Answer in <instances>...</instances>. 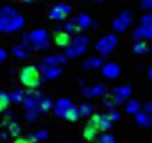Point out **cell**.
Returning a JSON list of instances; mask_svg holds the SVG:
<instances>
[{"label":"cell","mask_w":152,"mask_h":143,"mask_svg":"<svg viewBox=\"0 0 152 143\" xmlns=\"http://www.w3.org/2000/svg\"><path fill=\"white\" fill-rule=\"evenodd\" d=\"M131 23H132V13H131V11H124V13L115 20L113 29H115L116 32H124Z\"/></svg>","instance_id":"obj_7"},{"label":"cell","mask_w":152,"mask_h":143,"mask_svg":"<svg viewBox=\"0 0 152 143\" xmlns=\"http://www.w3.org/2000/svg\"><path fill=\"white\" fill-rule=\"evenodd\" d=\"M97 2H100V0H97Z\"/></svg>","instance_id":"obj_42"},{"label":"cell","mask_w":152,"mask_h":143,"mask_svg":"<svg viewBox=\"0 0 152 143\" xmlns=\"http://www.w3.org/2000/svg\"><path fill=\"white\" fill-rule=\"evenodd\" d=\"M32 138H34V139H45V138H47V131H39V132H36Z\"/></svg>","instance_id":"obj_35"},{"label":"cell","mask_w":152,"mask_h":143,"mask_svg":"<svg viewBox=\"0 0 152 143\" xmlns=\"http://www.w3.org/2000/svg\"><path fill=\"white\" fill-rule=\"evenodd\" d=\"M52 98H47V97H41L39 98V102H38V106H36V109H38V113H41V115H45V113H48L50 109H52Z\"/></svg>","instance_id":"obj_16"},{"label":"cell","mask_w":152,"mask_h":143,"mask_svg":"<svg viewBox=\"0 0 152 143\" xmlns=\"http://www.w3.org/2000/svg\"><path fill=\"white\" fill-rule=\"evenodd\" d=\"M129 95H131V88L129 86H118V88H115L111 91V100H113L115 106H120V104H124L129 98Z\"/></svg>","instance_id":"obj_6"},{"label":"cell","mask_w":152,"mask_h":143,"mask_svg":"<svg viewBox=\"0 0 152 143\" xmlns=\"http://www.w3.org/2000/svg\"><path fill=\"white\" fill-rule=\"evenodd\" d=\"M134 52L136 54H147L148 52V43L147 41H136V45H134Z\"/></svg>","instance_id":"obj_23"},{"label":"cell","mask_w":152,"mask_h":143,"mask_svg":"<svg viewBox=\"0 0 152 143\" xmlns=\"http://www.w3.org/2000/svg\"><path fill=\"white\" fill-rule=\"evenodd\" d=\"M70 106H73V104H72V100H68V98H61V100H57V104L54 106V113H56L59 118H63L64 111H66Z\"/></svg>","instance_id":"obj_14"},{"label":"cell","mask_w":152,"mask_h":143,"mask_svg":"<svg viewBox=\"0 0 152 143\" xmlns=\"http://www.w3.org/2000/svg\"><path fill=\"white\" fill-rule=\"evenodd\" d=\"M90 122L97 127V131H109L111 129V125H113V122L107 118V115H99V113H91L90 115Z\"/></svg>","instance_id":"obj_5"},{"label":"cell","mask_w":152,"mask_h":143,"mask_svg":"<svg viewBox=\"0 0 152 143\" xmlns=\"http://www.w3.org/2000/svg\"><path fill=\"white\" fill-rule=\"evenodd\" d=\"M134 116H136V123L138 125H141V127H148L150 123H152V118H150V113H134Z\"/></svg>","instance_id":"obj_17"},{"label":"cell","mask_w":152,"mask_h":143,"mask_svg":"<svg viewBox=\"0 0 152 143\" xmlns=\"http://www.w3.org/2000/svg\"><path fill=\"white\" fill-rule=\"evenodd\" d=\"M29 39H31V45H34V48H38V50H41V48H47L48 45V36H47V32L43 31V29H36L31 36H29Z\"/></svg>","instance_id":"obj_4"},{"label":"cell","mask_w":152,"mask_h":143,"mask_svg":"<svg viewBox=\"0 0 152 143\" xmlns=\"http://www.w3.org/2000/svg\"><path fill=\"white\" fill-rule=\"evenodd\" d=\"M83 134H84V138H86L88 141H91V139H95V138H97L99 131H97V127H95L91 122H88V125L84 127V132H83Z\"/></svg>","instance_id":"obj_19"},{"label":"cell","mask_w":152,"mask_h":143,"mask_svg":"<svg viewBox=\"0 0 152 143\" xmlns=\"http://www.w3.org/2000/svg\"><path fill=\"white\" fill-rule=\"evenodd\" d=\"M39 74H43L45 79H56L59 74H61V68L59 66H41L39 68Z\"/></svg>","instance_id":"obj_13"},{"label":"cell","mask_w":152,"mask_h":143,"mask_svg":"<svg viewBox=\"0 0 152 143\" xmlns=\"http://www.w3.org/2000/svg\"><path fill=\"white\" fill-rule=\"evenodd\" d=\"M102 64V59H99V57H91V59H88L86 63H84V68L88 70V68H97V66H100Z\"/></svg>","instance_id":"obj_28"},{"label":"cell","mask_w":152,"mask_h":143,"mask_svg":"<svg viewBox=\"0 0 152 143\" xmlns=\"http://www.w3.org/2000/svg\"><path fill=\"white\" fill-rule=\"evenodd\" d=\"M107 118H109L111 122H116V120L120 118V113H116V111H113V109H109V113H107Z\"/></svg>","instance_id":"obj_34"},{"label":"cell","mask_w":152,"mask_h":143,"mask_svg":"<svg viewBox=\"0 0 152 143\" xmlns=\"http://www.w3.org/2000/svg\"><path fill=\"white\" fill-rule=\"evenodd\" d=\"M36 139L32 138V136H20L18 134V138H16V141L15 143H34Z\"/></svg>","instance_id":"obj_31"},{"label":"cell","mask_w":152,"mask_h":143,"mask_svg":"<svg viewBox=\"0 0 152 143\" xmlns=\"http://www.w3.org/2000/svg\"><path fill=\"white\" fill-rule=\"evenodd\" d=\"M102 74L107 77V79H116L120 75V66L116 63H109V64H104L102 68Z\"/></svg>","instance_id":"obj_12"},{"label":"cell","mask_w":152,"mask_h":143,"mask_svg":"<svg viewBox=\"0 0 152 143\" xmlns=\"http://www.w3.org/2000/svg\"><path fill=\"white\" fill-rule=\"evenodd\" d=\"M23 23V20L9 7H4L0 11V31L2 32H11V31H16L20 25Z\"/></svg>","instance_id":"obj_2"},{"label":"cell","mask_w":152,"mask_h":143,"mask_svg":"<svg viewBox=\"0 0 152 143\" xmlns=\"http://www.w3.org/2000/svg\"><path fill=\"white\" fill-rule=\"evenodd\" d=\"M150 36H152V25H141L134 32V38L136 39H140V38H150Z\"/></svg>","instance_id":"obj_18"},{"label":"cell","mask_w":152,"mask_h":143,"mask_svg":"<svg viewBox=\"0 0 152 143\" xmlns=\"http://www.w3.org/2000/svg\"><path fill=\"white\" fill-rule=\"evenodd\" d=\"M118 43V39H116V36H104L97 45H95V48L100 52V54H109L113 48H115V45Z\"/></svg>","instance_id":"obj_8"},{"label":"cell","mask_w":152,"mask_h":143,"mask_svg":"<svg viewBox=\"0 0 152 143\" xmlns=\"http://www.w3.org/2000/svg\"><path fill=\"white\" fill-rule=\"evenodd\" d=\"M20 82L29 88V90H36L39 84H41V74H39V68L34 66V64H25L20 68Z\"/></svg>","instance_id":"obj_1"},{"label":"cell","mask_w":152,"mask_h":143,"mask_svg":"<svg viewBox=\"0 0 152 143\" xmlns=\"http://www.w3.org/2000/svg\"><path fill=\"white\" fill-rule=\"evenodd\" d=\"M145 111L150 113V111H152V104H147V106H145Z\"/></svg>","instance_id":"obj_40"},{"label":"cell","mask_w":152,"mask_h":143,"mask_svg":"<svg viewBox=\"0 0 152 143\" xmlns=\"http://www.w3.org/2000/svg\"><path fill=\"white\" fill-rule=\"evenodd\" d=\"M22 100H23V91L22 90H15L9 95V102H13V104H22Z\"/></svg>","instance_id":"obj_22"},{"label":"cell","mask_w":152,"mask_h":143,"mask_svg":"<svg viewBox=\"0 0 152 143\" xmlns=\"http://www.w3.org/2000/svg\"><path fill=\"white\" fill-rule=\"evenodd\" d=\"M13 52H15V55H18V57H27V55L31 54V47H29V45H16Z\"/></svg>","instance_id":"obj_21"},{"label":"cell","mask_w":152,"mask_h":143,"mask_svg":"<svg viewBox=\"0 0 152 143\" xmlns=\"http://www.w3.org/2000/svg\"><path fill=\"white\" fill-rule=\"evenodd\" d=\"M88 38L86 36H79V38H75V39H72L70 41V45L66 47V55H79L81 52H84L86 50V45H88Z\"/></svg>","instance_id":"obj_3"},{"label":"cell","mask_w":152,"mask_h":143,"mask_svg":"<svg viewBox=\"0 0 152 143\" xmlns=\"http://www.w3.org/2000/svg\"><path fill=\"white\" fill-rule=\"evenodd\" d=\"M104 106H106L107 109H113V106H115V104H113V100H111V98H106V100H104Z\"/></svg>","instance_id":"obj_37"},{"label":"cell","mask_w":152,"mask_h":143,"mask_svg":"<svg viewBox=\"0 0 152 143\" xmlns=\"http://www.w3.org/2000/svg\"><path fill=\"white\" fill-rule=\"evenodd\" d=\"M99 143H116V141H115V138H113V134H109V132H106L104 136H100V139H99Z\"/></svg>","instance_id":"obj_32"},{"label":"cell","mask_w":152,"mask_h":143,"mask_svg":"<svg viewBox=\"0 0 152 143\" xmlns=\"http://www.w3.org/2000/svg\"><path fill=\"white\" fill-rule=\"evenodd\" d=\"M6 57H7V52H6L4 48H0V63H4Z\"/></svg>","instance_id":"obj_38"},{"label":"cell","mask_w":152,"mask_h":143,"mask_svg":"<svg viewBox=\"0 0 152 143\" xmlns=\"http://www.w3.org/2000/svg\"><path fill=\"white\" fill-rule=\"evenodd\" d=\"M38 115H39V113H38V109H36V107H34V109H27V115H25V118H27L29 122H34V120L38 118Z\"/></svg>","instance_id":"obj_30"},{"label":"cell","mask_w":152,"mask_h":143,"mask_svg":"<svg viewBox=\"0 0 152 143\" xmlns=\"http://www.w3.org/2000/svg\"><path fill=\"white\" fill-rule=\"evenodd\" d=\"M141 25H150V15H148V13L143 16V20H141Z\"/></svg>","instance_id":"obj_36"},{"label":"cell","mask_w":152,"mask_h":143,"mask_svg":"<svg viewBox=\"0 0 152 143\" xmlns=\"http://www.w3.org/2000/svg\"><path fill=\"white\" fill-rule=\"evenodd\" d=\"M22 2H32V0H22Z\"/></svg>","instance_id":"obj_41"},{"label":"cell","mask_w":152,"mask_h":143,"mask_svg":"<svg viewBox=\"0 0 152 143\" xmlns=\"http://www.w3.org/2000/svg\"><path fill=\"white\" fill-rule=\"evenodd\" d=\"M63 31H66L68 34H79V32H81V29H79L77 25H75V23H73L72 20L64 23V29H63Z\"/></svg>","instance_id":"obj_25"},{"label":"cell","mask_w":152,"mask_h":143,"mask_svg":"<svg viewBox=\"0 0 152 143\" xmlns=\"http://www.w3.org/2000/svg\"><path fill=\"white\" fill-rule=\"evenodd\" d=\"M43 95L39 93V91H31V93H27V95H23V100H22V104L27 107V109H34L36 106H38V102H39V98H41Z\"/></svg>","instance_id":"obj_11"},{"label":"cell","mask_w":152,"mask_h":143,"mask_svg":"<svg viewBox=\"0 0 152 143\" xmlns=\"http://www.w3.org/2000/svg\"><path fill=\"white\" fill-rule=\"evenodd\" d=\"M70 11H72V7H70V6L57 4V6H54V7L50 9V13H48V18H50V20H56V22H59V20H64V18L70 15Z\"/></svg>","instance_id":"obj_9"},{"label":"cell","mask_w":152,"mask_h":143,"mask_svg":"<svg viewBox=\"0 0 152 143\" xmlns=\"http://www.w3.org/2000/svg\"><path fill=\"white\" fill-rule=\"evenodd\" d=\"M90 91H91V97H104L106 95V86L104 84H99L95 88H90Z\"/></svg>","instance_id":"obj_26"},{"label":"cell","mask_w":152,"mask_h":143,"mask_svg":"<svg viewBox=\"0 0 152 143\" xmlns=\"http://www.w3.org/2000/svg\"><path fill=\"white\" fill-rule=\"evenodd\" d=\"M143 9H150V6H152V0H143Z\"/></svg>","instance_id":"obj_39"},{"label":"cell","mask_w":152,"mask_h":143,"mask_svg":"<svg viewBox=\"0 0 152 143\" xmlns=\"http://www.w3.org/2000/svg\"><path fill=\"white\" fill-rule=\"evenodd\" d=\"M63 118H66V120H70V122H75V120H79V109L75 107V106H70V107L64 111Z\"/></svg>","instance_id":"obj_20"},{"label":"cell","mask_w":152,"mask_h":143,"mask_svg":"<svg viewBox=\"0 0 152 143\" xmlns=\"http://www.w3.org/2000/svg\"><path fill=\"white\" fill-rule=\"evenodd\" d=\"M7 106H9V93L0 91V113H2Z\"/></svg>","instance_id":"obj_27"},{"label":"cell","mask_w":152,"mask_h":143,"mask_svg":"<svg viewBox=\"0 0 152 143\" xmlns=\"http://www.w3.org/2000/svg\"><path fill=\"white\" fill-rule=\"evenodd\" d=\"M75 25H77L81 31H84V29H88L90 25H91V20H90V16L88 15H84V13H81V15H77L73 20H72Z\"/></svg>","instance_id":"obj_15"},{"label":"cell","mask_w":152,"mask_h":143,"mask_svg":"<svg viewBox=\"0 0 152 143\" xmlns=\"http://www.w3.org/2000/svg\"><path fill=\"white\" fill-rule=\"evenodd\" d=\"M70 41H72V34H68L63 29H57V32L54 34V43L57 47H61V48H66L70 45Z\"/></svg>","instance_id":"obj_10"},{"label":"cell","mask_w":152,"mask_h":143,"mask_svg":"<svg viewBox=\"0 0 152 143\" xmlns=\"http://www.w3.org/2000/svg\"><path fill=\"white\" fill-rule=\"evenodd\" d=\"M7 125H9V132H11L13 136H18V134L22 132V129H20L18 123H7Z\"/></svg>","instance_id":"obj_33"},{"label":"cell","mask_w":152,"mask_h":143,"mask_svg":"<svg viewBox=\"0 0 152 143\" xmlns=\"http://www.w3.org/2000/svg\"><path fill=\"white\" fill-rule=\"evenodd\" d=\"M77 109H79V116H90V115L93 113V109H91L90 104H83V106L77 107Z\"/></svg>","instance_id":"obj_29"},{"label":"cell","mask_w":152,"mask_h":143,"mask_svg":"<svg viewBox=\"0 0 152 143\" xmlns=\"http://www.w3.org/2000/svg\"><path fill=\"white\" fill-rule=\"evenodd\" d=\"M86 143H90V141H86Z\"/></svg>","instance_id":"obj_43"},{"label":"cell","mask_w":152,"mask_h":143,"mask_svg":"<svg viewBox=\"0 0 152 143\" xmlns=\"http://www.w3.org/2000/svg\"><path fill=\"white\" fill-rule=\"evenodd\" d=\"M140 109H141V104H140L138 100H129V104H127V107H125V111H127V113H131V115L138 113Z\"/></svg>","instance_id":"obj_24"}]
</instances>
